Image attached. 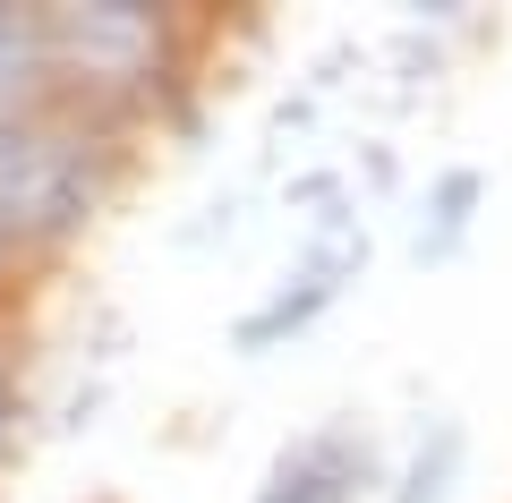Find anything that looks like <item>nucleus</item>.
I'll return each instance as SVG.
<instances>
[{"label":"nucleus","instance_id":"2","mask_svg":"<svg viewBox=\"0 0 512 503\" xmlns=\"http://www.w3.org/2000/svg\"><path fill=\"white\" fill-rule=\"evenodd\" d=\"M43 43H52V69L77 77L94 94H128L163 69V9L146 0H69V9H43Z\"/></svg>","mask_w":512,"mask_h":503},{"label":"nucleus","instance_id":"1","mask_svg":"<svg viewBox=\"0 0 512 503\" xmlns=\"http://www.w3.org/2000/svg\"><path fill=\"white\" fill-rule=\"evenodd\" d=\"M94 205V154L77 128L43 120L35 103L0 111V248L77 231Z\"/></svg>","mask_w":512,"mask_h":503},{"label":"nucleus","instance_id":"6","mask_svg":"<svg viewBox=\"0 0 512 503\" xmlns=\"http://www.w3.org/2000/svg\"><path fill=\"white\" fill-rule=\"evenodd\" d=\"M453 469H461V427H436V444H419V461H410V478H402L393 503H444Z\"/></svg>","mask_w":512,"mask_h":503},{"label":"nucleus","instance_id":"5","mask_svg":"<svg viewBox=\"0 0 512 503\" xmlns=\"http://www.w3.org/2000/svg\"><path fill=\"white\" fill-rule=\"evenodd\" d=\"M52 77V43H43V9H9L0 0V111H26V94Z\"/></svg>","mask_w":512,"mask_h":503},{"label":"nucleus","instance_id":"7","mask_svg":"<svg viewBox=\"0 0 512 503\" xmlns=\"http://www.w3.org/2000/svg\"><path fill=\"white\" fill-rule=\"evenodd\" d=\"M470 205H478V171H444L436 188V231H419V256H444L461 231H470Z\"/></svg>","mask_w":512,"mask_h":503},{"label":"nucleus","instance_id":"4","mask_svg":"<svg viewBox=\"0 0 512 503\" xmlns=\"http://www.w3.org/2000/svg\"><path fill=\"white\" fill-rule=\"evenodd\" d=\"M350 478H359L350 444H299L274 461V478H265L256 503H350Z\"/></svg>","mask_w":512,"mask_h":503},{"label":"nucleus","instance_id":"3","mask_svg":"<svg viewBox=\"0 0 512 503\" xmlns=\"http://www.w3.org/2000/svg\"><path fill=\"white\" fill-rule=\"evenodd\" d=\"M359 265V248H333L316 256L308 273H299L291 290H274V299L256 307V316H239V350H274L282 333H299V324H316V307H333V290H342V273Z\"/></svg>","mask_w":512,"mask_h":503},{"label":"nucleus","instance_id":"8","mask_svg":"<svg viewBox=\"0 0 512 503\" xmlns=\"http://www.w3.org/2000/svg\"><path fill=\"white\" fill-rule=\"evenodd\" d=\"M0 444H9V376H0Z\"/></svg>","mask_w":512,"mask_h":503}]
</instances>
